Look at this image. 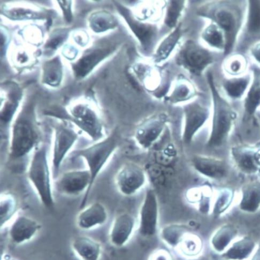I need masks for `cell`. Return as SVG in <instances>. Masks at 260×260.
<instances>
[{"label": "cell", "instance_id": "cell-1", "mask_svg": "<svg viewBox=\"0 0 260 260\" xmlns=\"http://www.w3.org/2000/svg\"><path fill=\"white\" fill-rule=\"evenodd\" d=\"M120 143V135L115 129L109 136L92 145L79 149L76 156L83 158L88 167L91 175V184L83 198L82 206L85 205L88 197L99 174L108 162L110 158L117 149Z\"/></svg>", "mask_w": 260, "mask_h": 260}, {"label": "cell", "instance_id": "cell-2", "mask_svg": "<svg viewBox=\"0 0 260 260\" xmlns=\"http://www.w3.org/2000/svg\"><path fill=\"white\" fill-rule=\"evenodd\" d=\"M208 81L211 87L213 99V117L211 133L207 141L209 147L221 146L231 132L235 118V114L226 98L217 90L213 76L208 75Z\"/></svg>", "mask_w": 260, "mask_h": 260}, {"label": "cell", "instance_id": "cell-3", "mask_svg": "<svg viewBox=\"0 0 260 260\" xmlns=\"http://www.w3.org/2000/svg\"><path fill=\"white\" fill-rule=\"evenodd\" d=\"M27 176L43 204L48 209L53 208L55 203L46 145L36 150L29 165Z\"/></svg>", "mask_w": 260, "mask_h": 260}, {"label": "cell", "instance_id": "cell-4", "mask_svg": "<svg viewBox=\"0 0 260 260\" xmlns=\"http://www.w3.org/2000/svg\"><path fill=\"white\" fill-rule=\"evenodd\" d=\"M41 135L38 127L31 119L26 117L18 118L12 129L10 158L18 159L31 152L39 144Z\"/></svg>", "mask_w": 260, "mask_h": 260}, {"label": "cell", "instance_id": "cell-5", "mask_svg": "<svg viewBox=\"0 0 260 260\" xmlns=\"http://www.w3.org/2000/svg\"><path fill=\"white\" fill-rule=\"evenodd\" d=\"M212 17L224 31L226 38L225 54L231 53L239 37L244 21L239 11L232 6L221 4L216 7Z\"/></svg>", "mask_w": 260, "mask_h": 260}, {"label": "cell", "instance_id": "cell-6", "mask_svg": "<svg viewBox=\"0 0 260 260\" xmlns=\"http://www.w3.org/2000/svg\"><path fill=\"white\" fill-rule=\"evenodd\" d=\"M146 182L144 169L134 162L124 164L115 176V184L118 191L126 197L135 195L144 187Z\"/></svg>", "mask_w": 260, "mask_h": 260}, {"label": "cell", "instance_id": "cell-7", "mask_svg": "<svg viewBox=\"0 0 260 260\" xmlns=\"http://www.w3.org/2000/svg\"><path fill=\"white\" fill-rule=\"evenodd\" d=\"M159 208L157 196L153 188L147 189L139 214L138 231L146 238L154 236L158 226Z\"/></svg>", "mask_w": 260, "mask_h": 260}, {"label": "cell", "instance_id": "cell-8", "mask_svg": "<svg viewBox=\"0 0 260 260\" xmlns=\"http://www.w3.org/2000/svg\"><path fill=\"white\" fill-rule=\"evenodd\" d=\"M178 63L197 75H201L214 62V57L207 49L188 41L179 52Z\"/></svg>", "mask_w": 260, "mask_h": 260}, {"label": "cell", "instance_id": "cell-9", "mask_svg": "<svg viewBox=\"0 0 260 260\" xmlns=\"http://www.w3.org/2000/svg\"><path fill=\"white\" fill-rule=\"evenodd\" d=\"M168 123V117L161 113L150 117L139 124L134 132L137 145L144 150L149 149L161 137Z\"/></svg>", "mask_w": 260, "mask_h": 260}, {"label": "cell", "instance_id": "cell-10", "mask_svg": "<svg viewBox=\"0 0 260 260\" xmlns=\"http://www.w3.org/2000/svg\"><path fill=\"white\" fill-rule=\"evenodd\" d=\"M184 124L181 134L184 144H191L198 133L204 126L209 117L208 109L196 102L184 107Z\"/></svg>", "mask_w": 260, "mask_h": 260}, {"label": "cell", "instance_id": "cell-11", "mask_svg": "<svg viewBox=\"0 0 260 260\" xmlns=\"http://www.w3.org/2000/svg\"><path fill=\"white\" fill-rule=\"evenodd\" d=\"M73 121L95 143L106 137L101 118L91 108L87 106L78 105L71 111Z\"/></svg>", "mask_w": 260, "mask_h": 260}, {"label": "cell", "instance_id": "cell-12", "mask_svg": "<svg viewBox=\"0 0 260 260\" xmlns=\"http://www.w3.org/2000/svg\"><path fill=\"white\" fill-rule=\"evenodd\" d=\"M78 134L73 129L63 125L54 127L52 165L55 173H58L60 167L68 152L74 146Z\"/></svg>", "mask_w": 260, "mask_h": 260}, {"label": "cell", "instance_id": "cell-13", "mask_svg": "<svg viewBox=\"0 0 260 260\" xmlns=\"http://www.w3.org/2000/svg\"><path fill=\"white\" fill-rule=\"evenodd\" d=\"M90 184L91 175L88 170H81L65 173L58 180L56 186L60 192L73 196L83 192L85 189L87 191Z\"/></svg>", "mask_w": 260, "mask_h": 260}, {"label": "cell", "instance_id": "cell-14", "mask_svg": "<svg viewBox=\"0 0 260 260\" xmlns=\"http://www.w3.org/2000/svg\"><path fill=\"white\" fill-rule=\"evenodd\" d=\"M136 225V219L133 215L128 213L118 215L110 230V242L118 247L125 245L131 238Z\"/></svg>", "mask_w": 260, "mask_h": 260}, {"label": "cell", "instance_id": "cell-15", "mask_svg": "<svg viewBox=\"0 0 260 260\" xmlns=\"http://www.w3.org/2000/svg\"><path fill=\"white\" fill-rule=\"evenodd\" d=\"M42 225L35 219L26 216H18L9 231V236L14 244L20 245L31 241L41 230Z\"/></svg>", "mask_w": 260, "mask_h": 260}, {"label": "cell", "instance_id": "cell-16", "mask_svg": "<svg viewBox=\"0 0 260 260\" xmlns=\"http://www.w3.org/2000/svg\"><path fill=\"white\" fill-rule=\"evenodd\" d=\"M191 164L198 174L209 179H222L226 174L225 164L214 157L194 155L191 159Z\"/></svg>", "mask_w": 260, "mask_h": 260}, {"label": "cell", "instance_id": "cell-17", "mask_svg": "<svg viewBox=\"0 0 260 260\" xmlns=\"http://www.w3.org/2000/svg\"><path fill=\"white\" fill-rule=\"evenodd\" d=\"M253 84V74L246 73L237 77H227L223 82L222 88L227 99L239 101L245 98Z\"/></svg>", "mask_w": 260, "mask_h": 260}, {"label": "cell", "instance_id": "cell-18", "mask_svg": "<svg viewBox=\"0 0 260 260\" xmlns=\"http://www.w3.org/2000/svg\"><path fill=\"white\" fill-rule=\"evenodd\" d=\"M108 219L106 207L101 203L90 205L80 213L77 218V225L82 230L92 229L105 224Z\"/></svg>", "mask_w": 260, "mask_h": 260}, {"label": "cell", "instance_id": "cell-19", "mask_svg": "<svg viewBox=\"0 0 260 260\" xmlns=\"http://www.w3.org/2000/svg\"><path fill=\"white\" fill-rule=\"evenodd\" d=\"M119 8L129 26L139 40L144 49H147L151 47L156 35V28L153 25L138 22L132 16L127 9L122 7Z\"/></svg>", "mask_w": 260, "mask_h": 260}, {"label": "cell", "instance_id": "cell-20", "mask_svg": "<svg viewBox=\"0 0 260 260\" xmlns=\"http://www.w3.org/2000/svg\"><path fill=\"white\" fill-rule=\"evenodd\" d=\"M72 248L82 260H99L102 254L101 244L87 236L76 237L72 242Z\"/></svg>", "mask_w": 260, "mask_h": 260}, {"label": "cell", "instance_id": "cell-21", "mask_svg": "<svg viewBox=\"0 0 260 260\" xmlns=\"http://www.w3.org/2000/svg\"><path fill=\"white\" fill-rule=\"evenodd\" d=\"M191 234V229L183 224H170L164 226L160 233L162 241L172 248L177 247L185 237Z\"/></svg>", "mask_w": 260, "mask_h": 260}, {"label": "cell", "instance_id": "cell-22", "mask_svg": "<svg viewBox=\"0 0 260 260\" xmlns=\"http://www.w3.org/2000/svg\"><path fill=\"white\" fill-rule=\"evenodd\" d=\"M110 52L111 49L108 48L98 49L85 56L74 67L77 76H85L95 66L108 55Z\"/></svg>", "mask_w": 260, "mask_h": 260}, {"label": "cell", "instance_id": "cell-23", "mask_svg": "<svg viewBox=\"0 0 260 260\" xmlns=\"http://www.w3.org/2000/svg\"><path fill=\"white\" fill-rule=\"evenodd\" d=\"M202 39L205 43L214 49L225 52L226 38L223 30L216 24L207 26L202 34Z\"/></svg>", "mask_w": 260, "mask_h": 260}, {"label": "cell", "instance_id": "cell-24", "mask_svg": "<svg viewBox=\"0 0 260 260\" xmlns=\"http://www.w3.org/2000/svg\"><path fill=\"white\" fill-rule=\"evenodd\" d=\"M244 23L247 32L251 35L260 34V1L248 2Z\"/></svg>", "mask_w": 260, "mask_h": 260}, {"label": "cell", "instance_id": "cell-25", "mask_svg": "<svg viewBox=\"0 0 260 260\" xmlns=\"http://www.w3.org/2000/svg\"><path fill=\"white\" fill-rule=\"evenodd\" d=\"M237 234L236 230L230 225L220 228L211 239V245L217 252H222L226 248Z\"/></svg>", "mask_w": 260, "mask_h": 260}, {"label": "cell", "instance_id": "cell-26", "mask_svg": "<svg viewBox=\"0 0 260 260\" xmlns=\"http://www.w3.org/2000/svg\"><path fill=\"white\" fill-rule=\"evenodd\" d=\"M254 246L251 239L245 238L234 244L223 256L226 259L242 260L252 252Z\"/></svg>", "mask_w": 260, "mask_h": 260}, {"label": "cell", "instance_id": "cell-27", "mask_svg": "<svg viewBox=\"0 0 260 260\" xmlns=\"http://www.w3.org/2000/svg\"><path fill=\"white\" fill-rule=\"evenodd\" d=\"M205 187H196L188 190L186 198L189 203L198 205L200 211L207 213L209 209V189Z\"/></svg>", "mask_w": 260, "mask_h": 260}, {"label": "cell", "instance_id": "cell-28", "mask_svg": "<svg viewBox=\"0 0 260 260\" xmlns=\"http://www.w3.org/2000/svg\"><path fill=\"white\" fill-rule=\"evenodd\" d=\"M260 206V184H253L244 190L241 206L244 211L253 212Z\"/></svg>", "mask_w": 260, "mask_h": 260}, {"label": "cell", "instance_id": "cell-29", "mask_svg": "<svg viewBox=\"0 0 260 260\" xmlns=\"http://www.w3.org/2000/svg\"><path fill=\"white\" fill-rule=\"evenodd\" d=\"M223 68L227 77L243 75L247 73V60L242 55H231L225 60Z\"/></svg>", "mask_w": 260, "mask_h": 260}, {"label": "cell", "instance_id": "cell-30", "mask_svg": "<svg viewBox=\"0 0 260 260\" xmlns=\"http://www.w3.org/2000/svg\"><path fill=\"white\" fill-rule=\"evenodd\" d=\"M181 37V29L178 27L170 34L158 47L155 55L156 62L163 61L172 53Z\"/></svg>", "mask_w": 260, "mask_h": 260}, {"label": "cell", "instance_id": "cell-31", "mask_svg": "<svg viewBox=\"0 0 260 260\" xmlns=\"http://www.w3.org/2000/svg\"><path fill=\"white\" fill-rule=\"evenodd\" d=\"M178 247L183 255L193 258L197 257L201 252L203 245L201 239L191 233L185 237Z\"/></svg>", "mask_w": 260, "mask_h": 260}, {"label": "cell", "instance_id": "cell-32", "mask_svg": "<svg viewBox=\"0 0 260 260\" xmlns=\"http://www.w3.org/2000/svg\"><path fill=\"white\" fill-rule=\"evenodd\" d=\"M17 208L15 197L11 194L1 196V228H2L14 216Z\"/></svg>", "mask_w": 260, "mask_h": 260}, {"label": "cell", "instance_id": "cell-33", "mask_svg": "<svg viewBox=\"0 0 260 260\" xmlns=\"http://www.w3.org/2000/svg\"><path fill=\"white\" fill-rule=\"evenodd\" d=\"M232 201V194L227 190H222L216 196L213 207V214L218 216L223 213Z\"/></svg>", "mask_w": 260, "mask_h": 260}, {"label": "cell", "instance_id": "cell-34", "mask_svg": "<svg viewBox=\"0 0 260 260\" xmlns=\"http://www.w3.org/2000/svg\"><path fill=\"white\" fill-rule=\"evenodd\" d=\"M45 73L46 83L53 85L59 83L61 77V70L57 59H54L53 61L47 64Z\"/></svg>", "mask_w": 260, "mask_h": 260}, {"label": "cell", "instance_id": "cell-35", "mask_svg": "<svg viewBox=\"0 0 260 260\" xmlns=\"http://www.w3.org/2000/svg\"><path fill=\"white\" fill-rule=\"evenodd\" d=\"M116 25L114 18L108 14L104 13L94 16L92 21V25L97 32L105 31L114 27Z\"/></svg>", "mask_w": 260, "mask_h": 260}, {"label": "cell", "instance_id": "cell-36", "mask_svg": "<svg viewBox=\"0 0 260 260\" xmlns=\"http://www.w3.org/2000/svg\"><path fill=\"white\" fill-rule=\"evenodd\" d=\"M245 106L247 111L253 113L260 105V84L252 85L245 98Z\"/></svg>", "mask_w": 260, "mask_h": 260}, {"label": "cell", "instance_id": "cell-37", "mask_svg": "<svg viewBox=\"0 0 260 260\" xmlns=\"http://www.w3.org/2000/svg\"><path fill=\"white\" fill-rule=\"evenodd\" d=\"M193 94V89L185 83H179L175 87L173 93L170 96V101L176 104L186 101Z\"/></svg>", "mask_w": 260, "mask_h": 260}, {"label": "cell", "instance_id": "cell-38", "mask_svg": "<svg viewBox=\"0 0 260 260\" xmlns=\"http://www.w3.org/2000/svg\"><path fill=\"white\" fill-rule=\"evenodd\" d=\"M184 7V2H171L168 8L166 17V24L169 27H174L181 15Z\"/></svg>", "mask_w": 260, "mask_h": 260}, {"label": "cell", "instance_id": "cell-39", "mask_svg": "<svg viewBox=\"0 0 260 260\" xmlns=\"http://www.w3.org/2000/svg\"><path fill=\"white\" fill-rule=\"evenodd\" d=\"M148 260H174L172 254L166 250L160 249L154 252Z\"/></svg>", "mask_w": 260, "mask_h": 260}, {"label": "cell", "instance_id": "cell-40", "mask_svg": "<svg viewBox=\"0 0 260 260\" xmlns=\"http://www.w3.org/2000/svg\"><path fill=\"white\" fill-rule=\"evenodd\" d=\"M249 56L254 63L260 67V42L256 43L250 48Z\"/></svg>", "mask_w": 260, "mask_h": 260}, {"label": "cell", "instance_id": "cell-41", "mask_svg": "<svg viewBox=\"0 0 260 260\" xmlns=\"http://www.w3.org/2000/svg\"><path fill=\"white\" fill-rule=\"evenodd\" d=\"M63 4H61V6H62L63 11L64 13L65 17L67 18V21H71L72 19V14H71V4H68L69 2H62Z\"/></svg>", "mask_w": 260, "mask_h": 260}, {"label": "cell", "instance_id": "cell-42", "mask_svg": "<svg viewBox=\"0 0 260 260\" xmlns=\"http://www.w3.org/2000/svg\"><path fill=\"white\" fill-rule=\"evenodd\" d=\"M63 41V38L61 37H57L52 40L48 44V46L51 48H55L59 43Z\"/></svg>", "mask_w": 260, "mask_h": 260}, {"label": "cell", "instance_id": "cell-43", "mask_svg": "<svg viewBox=\"0 0 260 260\" xmlns=\"http://www.w3.org/2000/svg\"><path fill=\"white\" fill-rule=\"evenodd\" d=\"M188 260H209L207 257L206 256H200L195 257L193 258H189Z\"/></svg>", "mask_w": 260, "mask_h": 260}, {"label": "cell", "instance_id": "cell-44", "mask_svg": "<svg viewBox=\"0 0 260 260\" xmlns=\"http://www.w3.org/2000/svg\"><path fill=\"white\" fill-rule=\"evenodd\" d=\"M252 260H260V247Z\"/></svg>", "mask_w": 260, "mask_h": 260}]
</instances>
